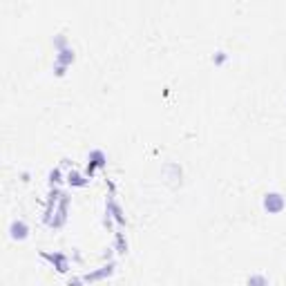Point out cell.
<instances>
[{"label":"cell","mask_w":286,"mask_h":286,"mask_svg":"<svg viewBox=\"0 0 286 286\" xmlns=\"http://www.w3.org/2000/svg\"><path fill=\"white\" fill-rule=\"evenodd\" d=\"M261 206L269 215H279L284 208H286V199L282 192H266L264 199H261Z\"/></svg>","instance_id":"cell-1"},{"label":"cell","mask_w":286,"mask_h":286,"mask_svg":"<svg viewBox=\"0 0 286 286\" xmlns=\"http://www.w3.org/2000/svg\"><path fill=\"white\" fill-rule=\"evenodd\" d=\"M107 166V155L103 150H92L90 152V157H87V168H85V177L87 179H92L94 177V172L96 170H103Z\"/></svg>","instance_id":"cell-2"},{"label":"cell","mask_w":286,"mask_h":286,"mask_svg":"<svg viewBox=\"0 0 286 286\" xmlns=\"http://www.w3.org/2000/svg\"><path fill=\"white\" fill-rule=\"evenodd\" d=\"M40 259L50 261V264L56 269L58 273H68L70 271V257L65 253H47V251H40Z\"/></svg>","instance_id":"cell-3"},{"label":"cell","mask_w":286,"mask_h":286,"mask_svg":"<svg viewBox=\"0 0 286 286\" xmlns=\"http://www.w3.org/2000/svg\"><path fill=\"white\" fill-rule=\"evenodd\" d=\"M105 215H107L105 224H109V219H114V222H117L119 226H125V224H127V219H125V215H123V210H121L119 202L112 197V194L107 197V204H105Z\"/></svg>","instance_id":"cell-4"},{"label":"cell","mask_w":286,"mask_h":286,"mask_svg":"<svg viewBox=\"0 0 286 286\" xmlns=\"http://www.w3.org/2000/svg\"><path fill=\"white\" fill-rule=\"evenodd\" d=\"M114 269H117V264H114V261H107V264H105V266H101L99 271H94V273H85L83 279H85V284L101 282V279L112 277V275H114Z\"/></svg>","instance_id":"cell-5"},{"label":"cell","mask_w":286,"mask_h":286,"mask_svg":"<svg viewBox=\"0 0 286 286\" xmlns=\"http://www.w3.org/2000/svg\"><path fill=\"white\" fill-rule=\"evenodd\" d=\"M9 237L14 241H23L29 237V226L25 219H14V222L9 224Z\"/></svg>","instance_id":"cell-6"},{"label":"cell","mask_w":286,"mask_h":286,"mask_svg":"<svg viewBox=\"0 0 286 286\" xmlns=\"http://www.w3.org/2000/svg\"><path fill=\"white\" fill-rule=\"evenodd\" d=\"M65 179H68V184H70L72 188H85V186L90 184V179L85 177V174L78 172V170H70L68 177H65Z\"/></svg>","instance_id":"cell-7"},{"label":"cell","mask_w":286,"mask_h":286,"mask_svg":"<svg viewBox=\"0 0 286 286\" xmlns=\"http://www.w3.org/2000/svg\"><path fill=\"white\" fill-rule=\"evenodd\" d=\"M76 60V54L74 50H63V52H56V65H63V68H70L72 63Z\"/></svg>","instance_id":"cell-8"},{"label":"cell","mask_w":286,"mask_h":286,"mask_svg":"<svg viewBox=\"0 0 286 286\" xmlns=\"http://www.w3.org/2000/svg\"><path fill=\"white\" fill-rule=\"evenodd\" d=\"M246 286H269V277H266L264 273H253V275L246 279Z\"/></svg>","instance_id":"cell-9"},{"label":"cell","mask_w":286,"mask_h":286,"mask_svg":"<svg viewBox=\"0 0 286 286\" xmlns=\"http://www.w3.org/2000/svg\"><path fill=\"white\" fill-rule=\"evenodd\" d=\"M117 253L119 255H125L127 253V239L123 233H117Z\"/></svg>","instance_id":"cell-10"},{"label":"cell","mask_w":286,"mask_h":286,"mask_svg":"<svg viewBox=\"0 0 286 286\" xmlns=\"http://www.w3.org/2000/svg\"><path fill=\"white\" fill-rule=\"evenodd\" d=\"M47 179H50V186H56L63 181V172H60V168H54L50 170V174H47Z\"/></svg>","instance_id":"cell-11"},{"label":"cell","mask_w":286,"mask_h":286,"mask_svg":"<svg viewBox=\"0 0 286 286\" xmlns=\"http://www.w3.org/2000/svg\"><path fill=\"white\" fill-rule=\"evenodd\" d=\"M52 42H54V47H56V52H63V50H68V36L58 34V36H56V38H54Z\"/></svg>","instance_id":"cell-12"},{"label":"cell","mask_w":286,"mask_h":286,"mask_svg":"<svg viewBox=\"0 0 286 286\" xmlns=\"http://www.w3.org/2000/svg\"><path fill=\"white\" fill-rule=\"evenodd\" d=\"M226 60H228L226 52H215V56H212V63H215V65H224Z\"/></svg>","instance_id":"cell-13"},{"label":"cell","mask_w":286,"mask_h":286,"mask_svg":"<svg viewBox=\"0 0 286 286\" xmlns=\"http://www.w3.org/2000/svg\"><path fill=\"white\" fill-rule=\"evenodd\" d=\"M54 72H56V76L63 78L65 74H68V68H63V65H54Z\"/></svg>","instance_id":"cell-14"},{"label":"cell","mask_w":286,"mask_h":286,"mask_svg":"<svg viewBox=\"0 0 286 286\" xmlns=\"http://www.w3.org/2000/svg\"><path fill=\"white\" fill-rule=\"evenodd\" d=\"M83 284H85L83 277H72L70 282H68V286H83Z\"/></svg>","instance_id":"cell-15"}]
</instances>
